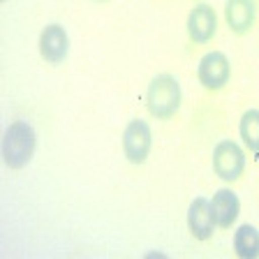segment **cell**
<instances>
[{
    "mask_svg": "<svg viewBox=\"0 0 259 259\" xmlns=\"http://www.w3.org/2000/svg\"><path fill=\"white\" fill-rule=\"evenodd\" d=\"M146 257H167L164 252H146Z\"/></svg>",
    "mask_w": 259,
    "mask_h": 259,
    "instance_id": "13",
    "label": "cell"
},
{
    "mask_svg": "<svg viewBox=\"0 0 259 259\" xmlns=\"http://www.w3.org/2000/svg\"><path fill=\"white\" fill-rule=\"evenodd\" d=\"M234 252L241 259H257L259 257V229L254 225L243 222L241 227H236L232 238Z\"/></svg>",
    "mask_w": 259,
    "mask_h": 259,
    "instance_id": "11",
    "label": "cell"
},
{
    "mask_svg": "<svg viewBox=\"0 0 259 259\" xmlns=\"http://www.w3.org/2000/svg\"><path fill=\"white\" fill-rule=\"evenodd\" d=\"M222 16L234 35H245L257 21V0H225Z\"/></svg>",
    "mask_w": 259,
    "mask_h": 259,
    "instance_id": "9",
    "label": "cell"
},
{
    "mask_svg": "<svg viewBox=\"0 0 259 259\" xmlns=\"http://www.w3.org/2000/svg\"><path fill=\"white\" fill-rule=\"evenodd\" d=\"M120 148H123V155L130 164H135V167L144 164L153 151L151 125L146 123L144 118L130 120L123 130V137H120Z\"/></svg>",
    "mask_w": 259,
    "mask_h": 259,
    "instance_id": "4",
    "label": "cell"
},
{
    "mask_svg": "<svg viewBox=\"0 0 259 259\" xmlns=\"http://www.w3.org/2000/svg\"><path fill=\"white\" fill-rule=\"evenodd\" d=\"M3 3H5V0H3Z\"/></svg>",
    "mask_w": 259,
    "mask_h": 259,
    "instance_id": "15",
    "label": "cell"
},
{
    "mask_svg": "<svg viewBox=\"0 0 259 259\" xmlns=\"http://www.w3.org/2000/svg\"><path fill=\"white\" fill-rule=\"evenodd\" d=\"M210 164H213V174L220 178L225 185H232L241 181L245 174L248 160H245V151L241 144L234 139H222L213 146V155H210Z\"/></svg>",
    "mask_w": 259,
    "mask_h": 259,
    "instance_id": "3",
    "label": "cell"
},
{
    "mask_svg": "<svg viewBox=\"0 0 259 259\" xmlns=\"http://www.w3.org/2000/svg\"><path fill=\"white\" fill-rule=\"evenodd\" d=\"M146 109L153 118L157 120H169L174 118L183 104V88L178 83V79L171 72H160L155 74L144 93Z\"/></svg>",
    "mask_w": 259,
    "mask_h": 259,
    "instance_id": "2",
    "label": "cell"
},
{
    "mask_svg": "<svg viewBox=\"0 0 259 259\" xmlns=\"http://www.w3.org/2000/svg\"><path fill=\"white\" fill-rule=\"evenodd\" d=\"M218 12L210 3H197L192 10L188 12V19H185V30H188V37L199 47L213 42L218 32Z\"/></svg>",
    "mask_w": 259,
    "mask_h": 259,
    "instance_id": "6",
    "label": "cell"
},
{
    "mask_svg": "<svg viewBox=\"0 0 259 259\" xmlns=\"http://www.w3.org/2000/svg\"><path fill=\"white\" fill-rule=\"evenodd\" d=\"M238 135H241V141L248 151L259 153V109L250 107L241 113Z\"/></svg>",
    "mask_w": 259,
    "mask_h": 259,
    "instance_id": "12",
    "label": "cell"
},
{
    "mask_svg": "<svg viewBox=\"0 0 259 259\" xmlns=\"http://www.w3.org/2000/svg\"><path fill=\"white\" fill-rule=\"evenodd\" d=\"M37 51L49 65H63L70 56V35L60 23H47L37 37Z\"/></svg>",
    "mask_w": 259,
    "mask_h": 259,
    "instance_id": "7",
    "label": "cell"
},
{
    "mask_svg": "<svg viewBox=\"0 0 259 259\" xmlns=\"http://www.w3.org/2000/svg\"><path fill=\"white\" fill-rule=\"evenodd\" d=\"M37 151V132L28 120H12L3 132L0 141V155L5 167L10 169H23L30 164Z\"/></svg>",
    "mask_w": 259,
    "mask_h": 259,
    "instance_id": "1",
    "label": "cell"
},
{
    "mask_svg": "<svg viewBox=\"0 0 259 259\" xmlns=\"http://www.w3.org/2000/svg\"><path fill=\"white\" fill-rule=\"evenodd\" d=\"M232 79V63L225 51H206L197 63V81L208 93H218Z\"/></svg>",
    "mask_w": 259,
    "mask_h": 259,
    "instance_id": "5",
    "label": "cell"
},
{
    "mask_svg": "<svg viewBox=\"0 0 259 259\" xmlns=\"http://www.w3.org/2000/svg\"><path fill=\"white\" fill-rule=\"evenodd\" d=\"M93 3H107V0H93Z\"/></svg>",
    "mask_w": 259,
    "mask_h": 259,
    "instance_id": "14",
    "label": "cell"
},
{
    "mask_svg": "<svg viewBox=\"0 0 259 259\" xmlns=\"http://www.w3.org/2000/svg\"><path fill=\"white\" fill-rule=\"evenodd\" d=\"M185 222H188V232L192 234V238H197V241H208V238L213 236V232L218 229L215 215H213V208H210V199H206V197H194L188 206Z\"/></svg>",
    "mask_w": 259,
    "mask_h": 259,
    "instance_id": "8",
    "label": "cell"
},
{
    "mask_svg": "<svg viewBox=\"0 0 259 259\" xmlns=\"http://www.w3.org/2000/svg\"><path fill=\"white\" fill-rule=\"evenodd\" d=\"M210 208L220 229H232L241 215V197L232 188H220L210 197Z\"/></svg>",
    "mask_w": 259,
    "mask_h": 259,
    "instance_id": "10",
    "label": "cell"
}]
</instances>
